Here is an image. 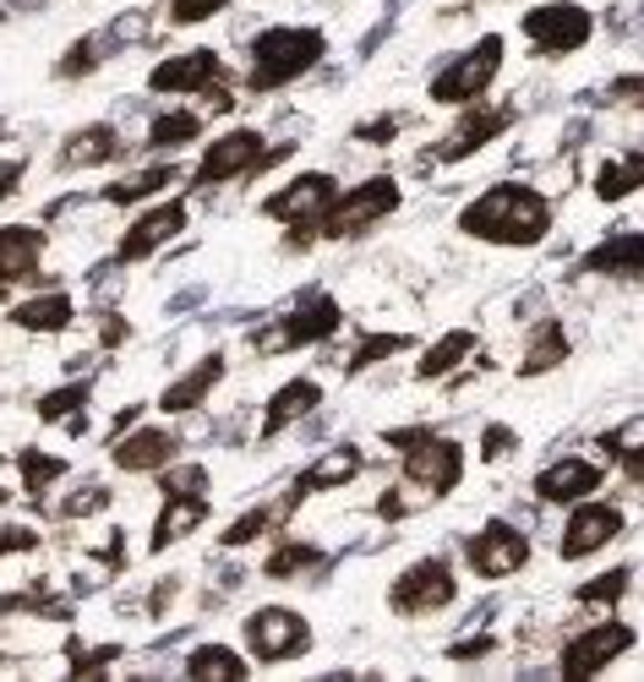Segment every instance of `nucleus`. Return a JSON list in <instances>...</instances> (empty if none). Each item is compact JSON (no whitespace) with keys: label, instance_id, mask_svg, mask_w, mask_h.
Segmentation results:
<instances>
[{"label":"nucleus","instance_id":"a211bd4d","mask_svg":"<svg viewBox=\"0 0 644 682\" xmlns=\"http://www.w3.org/2000/svg\"><path fill=\"white\" fill-rule=\"evenodd\" d=\"M175 453H181L175 432H164V427H142V432H131V437L127 432L115 437L110 464H115V470H127V475H148V470H164Z\"/></svg>","mask_w":644,"mask_h":682},{"label":"nucleus","instance_id":"423d86ee","mask_svg":"<svg viewBox=\"0 0 644 682\" xmlns=\"http://www.w3.org/2000/svg\"><path fill=\"white\" fill-rule=\"evenodd\" d=\"M241 633H246V650L262 666H279V661H295V655L312 650V622L301 612H290V606H258Z\"/></svg>","mask_w":644,"mask_h":682},{"label":"nucleus","instance_id":"72a5a7b5","mask_svg":"<svg viewBox=\"0 0 644 682\" xmlns=\"http://www.w3.org/2000/svg\"><path fill=\"white\" fill-rule=\"evenodd\" d=\"M290 508H295V492L284 497L279 508H252V513H241V519H235V524L224 530V541H219V546H224V552H241L246 541H258V535H268V530H273V524H279V519H284Z\"/></svg>","mask_w":644,"mask_h":682},{"label":"nucleus","instance_id":"603ef678","mask_svg":"<svg viewBox=\"0 0 644 682\" xmlns=\"http://www.w3.org/2000/svg\"><path fill=\"white\" fill-rule=\"evenodd\" d=\"M612 93H617L623 104H640V77H623V82H612Z\"/></svg>","mask_w":644,"mask_h":682},{"label":"nucleus","instance_id":"de8ad7c7","mask_svg":"<svg viewBox=\"0 0 644 682\" xmlns=\"http://www.w3.org/2000/svg\"><path fill=\"white\" fill-rule=\"evenodd\" d=\"M355 137H361V142H393V137H399V116H388V121H366Z\"/></svg>","mask_w":644,"mask_h":682},{"label":"nucleus","instance_id":"6ab92c4d","mask_svg":"<svg viewBox=\"0 0 644 682\" xmlns=\"http://www.w3.org/2000/svg\"><path fill=\"white\" fill-rule=\"evenodd\" d=\"M121 153H127L121 126L93 121V126H82V131L66 137L61 153H56V164H61V170H93V164H110V159H121Z\"/></svg>","mask_w":644,"mask_h":682},{"label":"nucleus","instance_id":"864d4df0","mask_svg":"<svg viewBox=\"0 0 644 682\" xmlns=\"http://www.w3.org/2000/svg\"><path fill=\"white\" fill-rule=\"evenodd\" d=\"M0 502H6V487H0Z\"/></svg>","mask_w":644,"mask_h":682},{"label":"nucleus","instance_id":"f704fd0d","mask_svg":"<svg viewBox=\"0 0 644 682\" xmlns=\"http://www.w3.org/2000/svg\"><path fill=\"white\" fill-rule=\"evenodd\" d=\"M17 470H22V481H28V492L39 497L44 487H56L66 475V459L61 453H39V448H22V459H17Z\"/></svg>","mask_w":644,"mask_h":682},{"label":"nucleus","instance_id":"c9c22d12","mask_svg":"<svg viewBox=\"0 0 644 682\" xmlns=\"http://www.w3.org/2000/svg\"><path fill=\"white\" fill-rule=\"evenodd\" d=\"M88 393H93V382L82 377V382H66V388H56V393H39V421H66V415H77L82 404H88Z\"/></svg>","mask_w":644,"mask_h":682},{"label":"nucleus","instance_id":"c756f323","mask_svg":"<svg viewBox=\"0 0 644 682\" xmlns=\"http://www.w3.org/2000/svg\"><path fill=\"white\" fill-rule=\"evenodd\" d=\"M644 181V159L640 148H628V153H617V159H606L601 170H595V197L601 202H623V197H634Z\"/></svg>","mask_w":644,"mask_h":682},{"label":"nucleus","instance_id":"6e6552de","mask_svg":"<svg viewBox=\"0 0 644 682\" xmlns=\"http://www.w3.org/2000/svg\"><path fill=\"white\" fill-rule=\"evenodd\" d=\"M339 197V181L333 175H301V181H290L284 191H273L268 202H262V213L268 219H284L290 224V247H312V235H318V213Z\"/></svg>","mask_w":644,"mask_h":682},{"label":"nucleus","instance_id":"f3484780","mask_svg":"<svg viewBox=\"0 0 644 682\" xmlns=\"http://www.w3.org/2000/svg\"><path fill=\"white\" fill-rule=\"evenodd\" d=\"M181 230H187V202H159L153 213H142L127 230V241L115 247V262H142V257H153L164 241H175Z\"/></svg>","mask_w":644,"mask_h":682},{"label":"nucleus","instance_id":"7c9ffc66","mask_svg":"<svg viewBox=\"0 0 644 682\" xmlns=\"http://www.w3.org/2000/svg\"><path fill=\"white\" fill-rule=\"evenodd\" d=\"M187 678H202V682H241L246 678V661L224 644H197L187 655Z\"/></svg>","mask_w":644,"mask_h":682},{"label":"nucleus","instance_id":"dca6fc26","mask_svg":"<svg viewBox=\"0 0 644 682\" xmlns=\"http://www.w3.org/2000/svg\"><path fill=\"white\" fill-rule=\"evenodd\" d=\"M224 77V61L219 50H187V56H170L164 66L148 71V88L153 93H202Z\"/></svg>","mask_w":644,"mask_h":682},{"label":"nucleus","instance_id":"4468645a","mask_svg":"<svg viewBox=\"0 0 644 682\" xmlns=\"http://www.w3.org/2000/svg\"><path fill=\"white\" fill-rule=\"evenodd\" d=\"M514 121H519L514 104H492V110H464V116H459V126H453L449 137L437 142V153H432V159H437V164H459V159L481 153V148H486L492 137H503V131H509Z\"/></svg>","mask_w":644,"mask_h":682},{"label":"nucleus","instance_id":"58836bf2","mask_svg":"<svg viewBox=\"0 0 644 682\" xmlns=\"http://www.w3.org/2000/svg\"><path fill=\"white\" fill-rule=\"evenodd\" d=\"M404 344H410V333H366V339H361V350L350 355V377L366 372L372 361H388V355H399Z\"/></svg>","mask_w":644,"mask_h":682},{"label":"nucleus","instance_id":"a18cd8bd","mask_svg":"<svg viewBox=\"0 0 644 682\" xmlns=\"http://www.w3.org/2000/svg\"><path fill=\"white\" fill-rule=\"evenodd\" d=\"M514 448H519V437L509 432V427H486V437H481V459H486V464H503Z\"/></svg>","mask_w":644,"mask_h":682},{"label":"nucleus","instance_id":"9d476101","mask_svg":"<svg viewBox=\"0 0 644 682\" xmlns=\"http://www.w3.org/2000/svg\"><path fill=\"white\" fill-rule=\"evenodd\" d=\"M464 562H470L481 579H509V573H519V568L530 562V541H524V530L509 524V519H486V524L470 535Z\"/></svg>","mask_w":644,"mask_h":682},{"label":"nucleus","instance_id":"c85d7f7f","mask_svg":"<svg viewBox=\"0 0 644 682\" xmlns=\"http://www.w3.org/2000/svg\"><path fill=\"white\" fill-rule=\"evenodd\" d=\"M475 350V328H449L421 361H415V382H437V377H449L464 355Z\"/></svg>","mask_w":644,"mask_h":682},{"label":"nucleus","instance_id":"1a4fd4ad","mask_svg":"<svg viewBox=\"0 0 644 682\" xmlns=\"http://www.w3.org/2000/svg\"><path fill=\"white\" fill-rule=\"evenodd\" d=\"M595 33V17L574 6V0H552V6H535L524 11V39L541 50V56H574L590 44Z\"/></svg>","mask_w":644,"mask_h":682},{"label":"nucleus","instance_id":"f03ea898","mask_svg":"<svg viewBox=\"0 0 644 682\" xmlns=\"http://www.w3.org/2000/svg\"><path fill=\"white\" fill-rule=\"evenodd\" d=\"M322 56H328V33H322V28H295V22H284V28H262L258 39H252V71H246V88H252V93H273V88H284V82L306 77Z\"/></svg>","mask_w":644,"mask_h":682},{"label":"nucleus","instance_id":"e433bc0d","mask_svg":"<svg viewBox=\"0 0 644 682\" xmlns=\"http://www.w3.org/2000/svg\"><path fill=\"white\" fill-rule=\"evenodd\" d=\"M318 562H322V552H318V546H301V541H284V546H279L273 558L262 562V573H268V579H290V573H306V568H318Z\"/></svg>","mask_w":644,"mask_h":682},{"label":"nucleus","instance_id":"0eeeda50","mask_svg":"<svg viewBox=\"0 0 644 682\" xmlns=\"http://www.w3.org/2000/svg\"><path fill=\"white\" fill-rule=\"evenodd\" d=\"M453 595H459V584H453V568L443 558H421L410 562L393 584H388V606L399 612V618H426V612H443L453 606Z\"/></svg>","mask_w":644,"mask_h":682},{"label":"nucleus","instance_id":"c03bdc74","mask_svg":"<svg viewBox=\"0 0 644 682\" xmlns=\"http://www.w3.org/2000/svg\"><path fill=\"white\" fill-rule=\"evenodd\" d=\"M230 0H170V28H197L208 22L213 11H224Z\"/></svg>","mask_w":644,"mask_h":682},{"label":"nucleus","instance_id":"7ed1b4c3","mask_svg":"<svg viewBox=\"0 0 644 682\" xmlns=\"http://www.w3.org/2000/svg\"><path fill=\"white\" fill-rule=\"evenodd\" d=\"M399 208V181L393 175H372L355 191H339L328 208L318 213V235L322 241H355L366 235L372 224H383L388 213Z\"/></svg>","mask_w":644,"mask_h":682},{"label":"nucleus","instance_id":"aec40b11","mask_svg":"<svg viewBox=\"0 0 644 682\" xmlns=\"http://www.w3.org/2000/svg\"><path fill=\"white\" fill-rule=\"evenodd\" d=\"M606 481V470L595 464V459H557V464H546L541 475H535V497L541 502H580V497H590L595 487Z\"/></svg>","mask_w":644,"mask_h":682},{"label":"nucleus","instance_id":"09e8293b","mask_svg":"<svg viewBox=\"0 0 644 682\" xmlns=\"http://www.w3.org/2000/svg\"><path fill=\"white\" fill-rule=\"evenodd\" d=\"M22 170H28L22 159H6V164H0V202H11V191H17V181H22Z\"/></svg>","mask_w":644,"mask_h":682},{"label":"nucleus","instance_id":"20e7f679","mask_svg":"<svg viewBox=\"0 0 644 682\" xmlns=\"http://www.w3.org/2000/svg\"><path fill=\"white\" fill-rule=\"evenodd\" d=\"M339 322H344V311H339L333 295H306L290 317L252 333V355H284V350H301V344H322Z\"/></svg>","mask_w":644,"mask_h":682},{"label":"nucleus","instance_id":"473e14b6","mask_svg":"<svg viewBox=\"0 0 644 682\" xmlns=\"http://www.w3.org/2000/svg\"><path fill=\"white\" fill-rule=\"evenodd\" d=\"M197 137H202V116H192V110H164V116H153V126H148V148H153V153L187 148Z\"/></svg>","mask_w":644,"mask_h":682},{"label":"nucleus","instance_id":"4c0bfd02","mask_svg":"<svg viewBox=\"0 0 644 682\" xmlns=\"http://www.w3.org/2000/svg\"><path fill=\"white\" fill-rule=\"evenodd\" d=\"M115 50V39H82V44H71L66 50V61L56 66L61 77H88V71H99V61Z\"/></svg>","mask_w":644,"mask_h":682},{"label":"nucleus","instance_id":"ea45409f","mask_svg":"<svg viewBox=\"0 0 644 682\" xmlns=\"http://www.w3.org/2000/svg\"><path fill=\"white\" fill-rule=\"evenodd\" d=\"M634 584V568H612V573H601V579H590L580 590L584 606H612V601H623V590Z\"/></svg>","mask_w":644,"mask_h":682},{"label":"nucleus","instance_id":"f8f14e48","mask_svg":"<svg viewBox=\"0 0 644 682\" xmlns=\"http://www.w3.org/2000/svg\"><path fill=\"white\" fill-rule=\"evenodd\" d=\"M634 650V628L628 622H601V628H584L563 644V678L568 682H584L595 678L601 666H612L617 655Z\"/></svg>","mask_w":644,"mask_h":682},{"label":"nucleus","instance_id":"cd10ccee","mask_svg":"<svg viewBox=\"0 0 644 682\" xmlns=\"http://www.w3.org/2000/svg\"><path fill=\"white\" fill-rule=\"evenodd\" d=\"M71 311H77V301L66 290H50V295L22 301L11 311V328H22V333H61V328H71Z\"/></svg>","mask_w":644,"mask_h":682},{"label":"nucleus","instance_id":"4be33fe9","mask_svg":"<svg viewBox=\"0 0 644 682\" xmlns=\"http://www.w3.org/2000/svg\"><path fill=\"white\" fill-rule=\"evenodd\" d=\"M44 262V230L39 224H0V284L33 279Z\"/></svg>","mask_w":644,"mask_h":682},{"label":"nucleus","instance_id":"8fccbe9b","mask_svg":"<svg viewBox=\"0 0 644 682\" xmlns=\"http://www.w3.org/2000/svg\"><path fill=\"white\" fill-rule=\"evenodd\" d=\"M99 328H104V333H99L104 344H121V339H127V333H131V328H127V317H104Z\"/></svg>","mask_w":644,"mask_h":682},{"label":"nucleus","instance_id":"5701e85b","mask_svg":"<svg viewBox=\"0 0 644 682\" xmlns=\"http://www.w3.org/2000/svg\"><path fill=\"white\" fill-rule=\"evenodd\" d=\"M219 377H224V355L213 350V355H202L192 372L181 377V382H170L164 393H159V410L164 415H187V410H202V399L219 388Z\"/></svg>","mask_w":644,"mask_h":682},{"label":"nucleus","instance_id":"2f4dec72","mask_svg":"<svg viewBox=\"0 0 644 682\" xmlns=\"http://www.w3.org/2000/svg\"><path fill=\"white\" fill-rule=\"evenodd\" d=\"M175 181H181L175 164H153V170H142V175H127V181L104 187V202H110V208H131V202H142L148 191H170Z\"/></svg>","mask_w":644,"mask_h":682},{"label":"nucleus","instance_id":"37998d69","mask_svg":"<svg viewBox=\"0 0 644 682\" xmlns=\"http://www.w3.org/2000/svg\"><path fill=\"white\" fill-rule=\"evenodd\" d=\"M104 508H110V492H104L99 481H88V487H77V492L66 497L56 513H61V519H93V513H104Z\"/></svg>","mask_w":644,"mask_h":682},{"label":"nucleus","instance_id":"393cba45","mask_svg":"<svg viewBox=\"0 0 644 682\" xmlns=\"http://www.w3.org/2000/svg\"><path fill=\"white\" fill-rule=\"evenodd\" d=\"M208 519V497L192 492V497H170L164 513L153 519V535H148V552H170L175 541H187L197 524Z\"/></svg>","mask_w":644,"mask_h":682},{"label":"nucleus","instance_id":"a878e982","mask_svg":"<svg viewBox=\"0 0 644 682\" xmlns=\"http://www.w3.org/2000/svg\"><path fill=\"white\" fill-rule=\"evenodd\" d=\"M584 268L590 273H606V279H623V284H640V268H644V241L634 230H623V235H612L606 247H595L584 257Z\"/></svg>","mask_w":644,"mask_h":682},{"label":"nucleus","instance_id":"9b49d317","mask_svg":"<svg viewBox=\"0 0 644 682\" xmlns=\"http://www.w3.org/2000/svg\"><path fill=\"white\" fill-rule=\"evenodd\" d=\"M404 475H410L421 492L449 497L453 487H459V475H464V448H459L453 437L426 432L421 442H410V448H404Z\"/></svg>","mask_w":644,"mask_h":682},{"label":"nucleus","instance_id":"412c9836","mask_svg":"<svg viewBox=\"0 0 644 682\" xmlns=\"http://www.w3.org/2000/svg\"><path fill=\"white\" fill-rule=\"evenodd\" d=\"M322 404V388L312 382V377H290L273 399H268V410H262V427H258V437L262 442H273L279 432H290L301 415H312Z\"/></svg>","mask_w":644,"mask_h":682},{"label":"nucleus","instance_id":"bb28decb","mask_svg":"<svg viewBox=\"0 0 644 682\" xmlns=\"http://www.w3.org/2000/svg\"><path fill=\"white\" fill-rule=\"evenodd\" d=\"M568 361V333H563V322H535L530 328V344H524V355H519V377H546L552 367H563Z\"/></svg>","mask_w":644,"mask_h":682},{"label":"nucleus","instance_id":"f257e3e1","mask_svg":"<svg viewBox=\"0 0 644 682\" xmlns=\"http://www.w3.org/2000/svg\"><path fill=\"white\" fill-rule=\"evenodd\" d=\"M459 230L475 235V241H492V247H535L546 230H552V202L535 187H503L481 191L464 213H459Z\"/></svg>","mask_w":644,"mask_h":682},{"label":"nucleus","instance_id":"49530a36","mask_svg":"<svg viewBox=\"0 0 644 682\" xmlns=\"http://www.w3.org/2000/svg\"><path fill=\"white\" fill-rule=\"evenodd\" d=\"M33 546H39L33 530H22V524H6L0 530V558H17V552H33Z\"/></svg>","mask_w":644,"mask_h":682},{"label":"nucleus","instance_id":"a19ab883","mask_svg":"<svg viewBox=\"0 0 644 682\" xmlns=\"http://www.w3.org/2000/svg\"><path fill=\"white\" fill-rule=\"evenodd\" d=\"M640 437H644L640 415H628V421H623L617 432H606V437H601V448H606V453H617V459H623V464H628V470L640 475Z\"/></svg>","mask_w":644,"mask_h":682},{"label":"nucleus","instance_id":"b1692460","mask_svg":"<svg viewBox=\"0 0 644 682\" xmlns=\"http://www.w3.org/2000/svg\"><path fill=\"white\" fill-rule=\"evenodd\" d=\"M361 464H366V459H361V448H350V442H344V448H328V453H322L312 470H301V475H295V487H290V492H295V497H312V492L350 487V481L361 475Z\"/></svg>","mask_w":644,"mask_h":682},{"label":"nucleus","instance_id":"79ce46f5","mask_svg":"<svg viewBox=\"0 0 644 682\" xmlns=\"http://www.w3.org/2000/svg\"><path fill=\"white\" fill-rule=\"evenodd\" d=\"M159 487H164V497H192V492H202L208 487V470L202 464H164V475H159Z\"/></svg>","mask_w":644,"mask_h":682},{"label":"nucleus","instance_id":"ddd939ff","mask_svg":"<svg viewBox=\"0 0 644 682\" xmlns=\"http://www.w3.org/2000/svg\"><path fill=\"white\" fill-rule=\"evenodd\" d=\"M623 508L617 502H574L568 508V519H563V562H580V558H590V552H601L606 541H617L623 535Z\"/></svg>","mask_w":644,"mask_h":682},{"label":"nucleus","instance_id":"39448f33","mask_svg":"<svg viewBox=\"0 0 644 682\" xmlns=\"http://www.w3.org/2000/svg\"><path fill=\"white\" fill-rule=\"evenodd\" d=\"M503 33H486L481 44H470L459 61H449L437 77H432V99L437 104H475L486 88H492V77H497V66H503Z\"/></svg>","mask_w":644,"mask_h":682},{"label":"nucleus","instance_id":"3c124183","mask_svg":"<svg viewBox=\"0 0 644 682\" xmlns=\"http://www.w3.org/2000/svg\"><path fill=\"white\" fill-rule=\"evenodd\" d=\"M378 513H383V519H404V497L383 492V497H378Z\"/></svg>","mask_w":644,"mask_h":682},{"label":"nucleus","instance_id":"2eb2a0df","mask_svg":"<svg viewBox=\"0 0 644 682\" xmlns=\"http://www.w3.org/2000/svg\"><path fill=\"white\" fill-rule=\"evenodd\" d=\"M262 131H230V137H219L208 153H202V164H197V187H224V181H235V175H258V159H262Z\"/></svg>","mask_w":644,"mask_h":682},{"label":"nucleus","instance_id":"5fc2aeb1","mask_svg":"<svg viewBox=\"0 0 644 682\" xmlns=\"http://www.w3.org/2000/svg\"><path fill=\"white\" fill-rule=\"evenodd\" d=\"M0 137H6V121H0Z\"/></svg>","mask_w":644,"mask_h":682}]
</instances>
